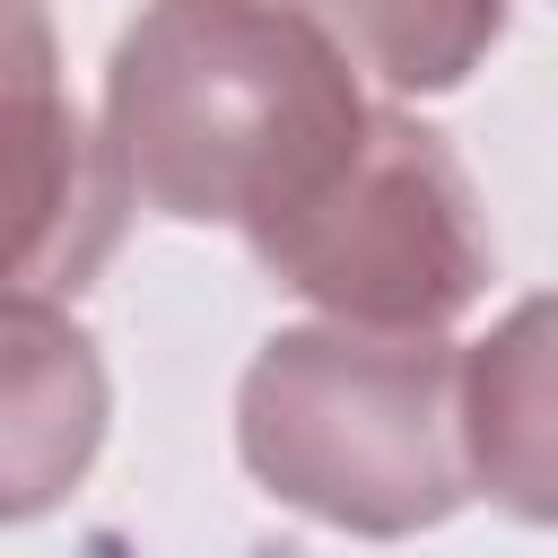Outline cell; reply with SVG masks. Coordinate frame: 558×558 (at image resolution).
<instances>
[{
    "label": "cell",
    "mask_w": 558,
    "mask_h": 558,
    "mask_svg": "<svg viewBox=\"0 0 558 558\" xmlns=\"http://www.w3.org/2000/svg\"><path fill=\"white\" fill-rule=\"evenodd\" d=\"M244 244L288 296L357 331H445L497 270V235L462 157L384 105H366L349 157Z\"/></svg>",
    "instance_id": "3"
},
{
    "label": "cell",
    "mask_w": 558,
    "mask_h": 558,
    "mask_svg": "<svg viewBox=\"0 0 558 558\" xmlns=\"http://www.w3.org/2000/svg\"><path fill=\"white\" fill-rule=\"evenodd\" d=\"M462 462L471 488L549 523V305L523 296L462 357Z\"/></svg>",
    "instance_id": "6"
},
{
    "label": "cell",
    "mask_w": 558,
    "mask_h": 558,
    "mask_svg": "<svg viewBox=\"0 0 558 558\" xmlns=\"http://www.w3.org/2000/svg\"><path fill=\"white\" fill-rule=\"evenodd\" d=\"M357 131V70L279 0H148L105 61V157L174 227H270Z\"/></svg>",
    "instance_id": "1"
},
{
    "label": "cell",
    "mask_w": 558,
    "mask_h": 558,
    "mask_svg": "<svg viewBox=\"0 0 558 558\" xmlns=\"http://www.w3.org/2000/svg\"><path fill=\"white\" fill-rule=\"evenodd\" d=\"M288 9L357 78H375L392 96L462 87L506 35V0H288Z\"/></svg>",
    "instance_id": "7"
},
{
    "label": "cell",
    "mask_w": 558,
    "mask_h": 558,
    "mask_svg": "<svg viewBox=\"0 0 558 558\" xmlns=\"http://www.w3.org/2000/svg\"><path fill=\"white\" fill-rule=\"evenodd\" d=\"M235 453L279 506L357 541H410L471 497L462 357L436 331H270L235 392Z\"/></svg>",
    "instance_id": "2"
},
{
    "label": "cell",
    "mask_w": 558,
    "mask_h": 558,
    "mask_svg": "<svg viewBox=\"0 0 558 558\" xmlns=\"http://www.w3.org/2000/svg\"><path fill=\"white\" fill-rule=\"evenodd\" d=\"M131 192L61 87L44 0H0V296H78L113 262Z\"/></svg>",
    "instance_id": "4"
},
{
    "label": "cell",
    "mask_w": 558,
    "mask_h": 558,
    "mask_svg": "<svg viewBox=\"0 0 558 558\" xmlns=\"http://www.w3.org/2000/svg\"><path fill=\"white\" fill-rule=\"evenodd\" d=\"M113 418V384L96 340L44 305V296H0V523L52 514Z\"/></svg>",
    "instance_id": "5"
}]
</instances>
